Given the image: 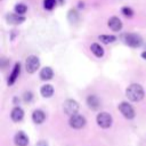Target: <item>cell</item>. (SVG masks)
Here are the masks:
<instances>
[{
  "label": "cell",
  "mask_w": 146,
  "mask_h": 146,
  "mask_svg": "<svg viewBox=\"0 0 146 146\" xmlns=\"http://www.w3.org/2000/svg\"><path fill=\"white\" fill-rule=\"evenodd\" d=\"M125 96L128 97V99L130 102L137 103V102H140L144 98L145 91H144V88L139 83H131L125 89Z\"/></svg>",
  "instance_id": "cell-1"
},
{
  "label": "cell",
  "mask_w": 146,
  "mask_h": 146,
  "mask_svg": "<svg viewBox=\"0 0 146 146\" xmlns=\"http://www.w3.org/2000/svg\"><path fill=\"white\" fill-rule=\"evenodd\" d=\"M123 42L131 48H139L143 44V38L137 33H125L123 35Z\"/></svg>",
  "instance_id": "cell-2"
},
{
  "label": "cell",
  "mask_w": 146,
  "mask_h": 146,
  "mask_svg": "<svg viewBox=\"0 0 146 146\" xmlns=\"http://www.w3.org/2000/svg\"><path fill=\"white\" fill-rule=\"evenodd\" d=\"M96 122L102 129H108L112 127L113 123V117L110 113L107 112H100L96 116Z\"/></svg>",
  "instance_id": "cell-3"
},
{
  "label": "cell",
  "mask_w": 146,
  "mask_h": 146,
  "mask_svg": "<svg viewBox=\"0 0 146 146\" xmlns=\"http://www.w3.org/2000/svg\"><path fill=\"white\" fill-rule=\"evenodd\" d=\"M39 67H40V59L34 55H30L25 60L26 72L30 73V74H33V73H35L38 71Z\"/></svg>",
  "instance_id": "cell-4"
},
{
  "label": "cell",
  "mask_w": 146,
  "mask_h": 146,
  "mask_svg": "<svg viewBox=\"0 0 146 146\" xmlns=\"http://www.w3.org/2000/svg\"><path fill=\"white\" fill-rule=\"evenodd\" d=\"M79 107H80L79 103L74 99H66L63 103V111L68 116H72L74 114H76L78 111H79Z\"/></svg>",
  "instance_id": "cell-5"
},
{
  "label": "cell",
  "mask_w": 146,
  "mask_h": 146,
  "mask_svg": "<svg viewBox=\"0 0 146 146\" xmlns=\"http://www.w3.org/2000/svg\"><path fill=\"white\" fill-rule=\"evenodd\" d=\"M117 108H119V111L121 112V114H122L125 119H128V120L133 119L135 115H136L133 107H132L129 103H127V102H122V103H120L119 106H117Z\"/></svg>",
  "instance_id": "cell-6"
},
{
  "label": "cell",
  "mask_w": 146,
  "mask_h": 146,
  "mask_svg": "<svg viewBox=\"0 0 146 146\" xmlns=\"http://www.w3.org/2000/svg\"><path fill=\"white\" fill-rule=\"evenodd\" d=\"M87 123V120L83 115H80V114H74L72 116H70V120H68V124L71 128L73 129H82Z\"/></svg>",
  "instance_id": "cell-7"
},
{
  "label": "cell",
  "mask_w": 146,
  "mask_h": 146,
  "mask_svg": "<svg viewBox=\"0 0 146 146\" xmlns=\"http://www.w3.org/2000/svg\"><path fill=\"white\" fill-rule=\"evenodd\" d=\"M19 74H21V64H19V63H15V65H14V67H13V71H11V73H10L9 76H8L7 84H8V86H13V84L16 82V80L18 79Z\"/></svg>",
  "instance_id": "cell-8"
},
{
  "label": "cell",
  "mask_w": 146,
  "mask_h": 146,
  "mask_svg": "<svg viewBox=\"0 0 146 146\" xmlns=\"http://www.w3.org/2000/svg\"><path fill=\"white\" fill-rule=\"evenodd\" d=\"M14 143L16 146H27L29 145V137L23 131H18L14 136Z\"/></svg>",
  "instance_id": "cell-9"
},
{
  "label": "cell",
  "mask_w": 146,
  "mask_h": 146,
  "mask_svg": "<svg viewBox=\"0 0 146 146\" xmlns=\"http://www.w3.org/2000/svg\"><path fill=\"white\" fill-rule=\"evenodd\" d=\"M86 103H87L88 107L92 111H97L100 107V100L96 95H89L86 99Z\"/></svg>",
  "instance_id": "cell-10"
},
{
  "label": "cell",
  "mask_w": 146,
  "mask_h": 146,
  "mask_svg": "<svg viewBox=\"0 0 146 146\" xmlns=\"http://www.w3.org/2000/svg\"><path fill=\"white\" fill-rule=\"evenodd\" d=\"M107 25H108V27H110L112 31H114V32H119V31H121V29H122V22H121V19H120L119 17H116V16L110 17V19H108V22H107Z\"/></svg>",
  "instance_id": "cell-11"
},
{
  "label": "cell",
  "mask_w": 146,
  "mask_h": 146,
  "mask_svg": "<svg viewBox=\"0 0 146 146\" xmlns=\"http://www.w3.org/2000/svg\"><path fill=\"white\" fill-rule=\"evenodd\" d=\"M10 117H11V120H13L14 122H19V121H22L23 117H24V111H23V108L19 107V106H15V107L11 110V112H10Z\"/></svg>",
  "instance_id": "cell-12"
},
{
  "label": "cell",
  "mask_w": 146,
  "mask_h": 146,
  "mask_svg": "<svg viewBox=\"0 0 146 146\" xmlns=\"http://www.w3.org/2000/svg\"><path fill=\"white\" fill-rule=\"evenodd\" d=\"M46 120V114L42 110H34L32 113V121L35 124H41Z\"/></svg>",
  "instance_id": "cell-13"
},
{
  "label": "cell",
  "mask_w": 146,
  "mask_h": 146,
  "mask_svg": "<svg viewBox=\"0 0 146 146\" xmlns=\"http://www.w3.org/2000/svg\"><path fill=\"white\" fill-rule=\"evenodd\" d=\"M6 19H7V22L9 23V24H21V23H23L24 21H25V17L23 16V15H18V14H8L7 16H6Z\"/></svg>",
  "instance_id": "cell-14"
},
{
  "label": "cell",
  "mask_w": 146,
  "mask_h": 146,
  "mask_svg": "<svg viewBox=\"0 0 146 146\" xmlns=\"http://www.w3.org/2000/svg\"><path fill=\"white\" fill-rule=\"evenodd\" d=\"M39 75H40V79H41V80L48 81V80H51V79H52V76H54V71L51 70V67L46 66V67L41 68Z\"/></svg>",
  "instance_id": "cell-15"
},
{
  "label": "cell",
  "mask_w": 146,
  "mask_h": 146,
  "mask_svg": "<svg viewBox=\"0 0 146 146\" xmlns=\"http://www.w3.org/2000/svg\"><path fill=\"white\" fill-rule=\"evenodd\" d=\"M40 94L44 98H50L54 95V87L51 84H43L40 88Z\"/></svg>",
  "instance_id": "cell-16"
},
{
  "label": "cell",
  "mask_w": 146,
  "mask_h": 146,
  "mask_svg": "<svg viewBox=\"0 0 146 146\" xmlns=\"http://www.w3.org/2000/svg\"><path fill=\"white\" fill-rule=\"evenodd\" d=\"M90 50H91V52H92L96 57H98V58H102V57L104 56V49H103V47H102L99 43H91Z\"/></svg>",
  "instance_id": "cell-17"
},
{
  "label": "cell",
  "mask_w": 146,
  "mask_h": 146,
  "mask_svg": "<svg viewBox=\"0 0 146 146\" xmlns=\"http://www.w3.org/2000/svg\"><path fill=\"white\" fill-rule=\"evenodd\" d=\"M99 41H102L103 43L105 44H108V43H112L116 40V36L115 35H112V34H102L98 36Z\"/></svg>",
  "instance_id": "cell-18"
},
{
  "label": "cell",
  "mask_w": 146,
  "mask_h": 146,
  "mask_svg": "<svg viewBox=\"0 0 146 146\" xmlns=\"http://www.w3.org/2000/svg\"><path fill=\"white\" fill-rule=\"evenodd\" d=\"M14 10H15V13L18 14V15H24V14L26 13V10H27V7H26L24 3H17V5L14 7Z\"/></svg>",
  "instance_id": "cell-19"
},
{
  "label": "cell",
  "mask_w": 146,
  "mask_h": 146,
  "mask_svg": "<svg viewBox=\"0 0 146 146\" xmlns=\"http://www.w3.org/2000/svg\"><path fill=\"white\" fill-rule=\"evenodd\" d=\"M56 6V0H43V7L47 10H51L54 9V7Z\"/></svg>",
  "instance_id": "cell-20"
},
{
  "label": "cell",
  "mask_w": 146,
  "mask_h": 146,
  "mask_svg": "<svg viewBox=\"0 0 146 146\" xmlns=\"http://www.w3.org/2000/svg\"><path fill=\"white\" fill-rule=\"evenodd\" d=\"M121 13H122V14H123L125 17H132V16H133V10H132L130 7H128V6L122 7Z\"/></svg>",
  "instance_id": "cell-21"
},
{
  "label": "cell",
  "mask_w": 146,
  "mask_h": 146,
  "mask_svg": "<svg viewBox=\"0 0 146 146\" xmlns=\"http://www.w3.org/2000/svg\"><path fill=\"white\" fill-rule=\"evenodd\" d=\"M23 99H24V102L30 103V102L33 99V94H32L31 91H25L24 95H23Z\"/></svg>",
  "instance_id": "cell-22"
},
{
  "label": "cell",
  "mask_w": 146,
  "mask_h": 146,
  "mask_svg": "<svg viewBox=\"0 0 146 146\" xmlns=\"http://www.w3.org/2000/svg\"><path fill=\"white\" fill-rule=\"evenodd\" d=\"M35 146H48V144H47L46 140H39V141L36 143Z\"/></svg>",
  "instance_id": "cell-23"
},
{
  "label": "cell",
  "mask_w": 146,
  "mask_h": 146,
  "mask_svg": "<svg viewBox=\"0 0 146 146\" xmlns=\"http://www.w3.org/2000/svg\"><path fill=\"white\" fill-rule=\"evenodd\" d=\"M140 56H141V58H143V59H145V60H146V50H145V51H143Z\"/></svg>",
  "instance_id": "cell-24"
}]
</instances>
